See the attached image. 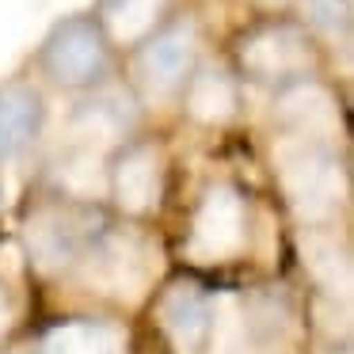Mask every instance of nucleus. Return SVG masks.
Instances as JSON below:
<instances>
[{
	"label": "nucleus",
	"mask_w": 354,
	"mask_h": 354,
	"mask_svg": "<svg viewBox=\"0 0 354 354\" xmlns=\"http://www.w3.org/2000/svg\"><path fill=\"white\" fill-rule=\"evenodd\" d=\"M39 69L62 92H100L115 69V39L95 12H77L50 27L39 46Z\"/></svg>",
	"instance_id": "f257e3e1"
},
{
	"label": "nucleus",
	"mask_w": 354,
	"mask_h": 354,
	"mask_svg": "<svg viewBox=\"0 0 354 354\" xmlns=\"http://www.w3.org/2000/svg\"><path fill=\"white\" fill-rule=\"evenodd\" d=\"M282 191L305 229H328L346 206V171L324 141H297L278 156Z\"/></svg>",
	"instance_id": "f03ea898"
},
{
	"label": "nucleus",
	"mask_w": 354,
	"mask_h": 354,
	"mask_svg": "<svg viewBox=\"0 0 354 354\" xmlns=\"http://www.w3.org/2000/svg\"><path fill=\"white\" fill-rule=\"evenodd\" d=\"M202 65V35L194 16H168L133 42V84L145 100H179Z\"/></svg>",
	"instance_id": "7ed1b4c3"
},
{
	"label": "nucleus",
	"mask_w": 354,
	"mask_h": 354,
	"mask_svg": "<svg viewBox=\"0 0 354 354\" xmlns=\"http://www.w3.org/2000/svg\"><path fill=\"white\" fill-rule=\"evenodd\" d=\"M313 35L293 19H270L236 42L240 77L263 88H278V92L305 84V77L313 73Z\"/></svg>",
	"instance_id": "20e7f679"
},
{
	"label": "nucleus",
	"mask_w": 354,
	"mask_h": 354,
	"mask_svg": "<svg viewBox=\"0 0 354 354\" xmlns=\"http://www.w3.org/2000/svg\"><path fill=\"white\" fill-rule=\"evenodd\" d=\"M103 225H95L84 209L69 206V202H42L39 209H31L24 221V244L31 263L42 274L57 278L69 270L84 267L88 252L95 248V240L103 236Z\"/></svg>",
	"instance_id": "39448f33"
},
{
	"label": "nucleus",
	"mask_w": 354,
	"mask_h": 354,
	"mask_svg": "<svg viewBox=\"0 0 354 354\" xmlns=\"http://www.w3.org/2000/svg\"><path fill=\"white\" fill-rule=\"evenodd\" d=\"M252 244V206L232 183H209L187 225L183 252L194 263H232Z\"/></svg>",
	"instance_id": "423d86ee"
},
{
	"label": "nucleus",
	"mask_w": 354,
	"mask_h": 354,
	"mask_svg": "<svg viewBox=\"0 0 354 354\" xmlns=\"http://www.w3.org/2000/svg\"><path fill=\"white\" fill-rule=\"evenodd\" d=\"M164 153L153 141H122L107 160V198L122 217L145 221L164 202Z\"/></svg>",
	"instance_id": "0eeeda50"
},
{
	"label": "nucleus",
	"mask_w": 354,
	"mask_h": 354,
	"mask_svg": "<svg viewBox=\"0 0 354 354\" xmlns=\"http://www.w3.org/2000/svg\"><path fill=\"white\" fill-rule=\"evenodd\" d=\"M156 320H160L164 335L176 343V351L206 354L217 331V305L206 286H198L194 278H176L164 286L160 301H156Z\"/></svg>",
	"instance_id": "6e6552de"
},
{
	"label": "nucleus",
	"mask_w": 354,
	"mask_h": 354,
	"mask_svg": "<svg viewBox=\"0 0 354 354\" xmlns=\"http://www.w3.org/2000/svg\"><path fill=\"white\" fill-rule=\"evenodd\" d=\"M46 130V100L35 84H0V160L24 156Z\"/></svg>",
	"instance_id": "1a4fd4ad"
},
{
	"label": "nucleus",
	"mask_w": 354,
	"mask_h": 354,
	"mask_svg": "<svg viewBox=\"0 0 354 354\" xmlns=\"http://www.w3.org/2000/svg\"><path fill=\"white\" fill-rule=\"evenodd\" d=\"M130 339L118 320L107 316H73L42 331L35 354H126Z\"/></svg>",
	"instance_id": "9d476101"
},
{
	"label": "nucleus",
	"mask_w": 354,
	"mask_h": 354,
	"mask_svg": "<svg viewBox=\"0 0 354 354\" xmlns=\"http://www.w3.org/2000/svg\"><path fill=\"white\" fill-rule=\"evenodd\" d=\"M301 259L305 270L320 293H328L331 301H346L351 297V282H354V267H351V244L343 236H335V229H305L301 232Z\"/></svg>",
	"instance_id": "9b49d317"
},
{
	"label": "nucleus",
	"mask_w": 354,
	"mask_h": 354,
	"mask_svg": "<svg viewBox=\"0 0 354 354\" xmlns=\"http://www.w3.org/2000/svg\"><path fill=\"white\" fill-rule=\"evenodd\" d=\"M179 103H183V111L198 126H225L229 118H236V111H240V84H236L232 73L198 65L194 77L187 80Z\"/></svg>",
	"instance_id": "f8f14e48"
},
{
	"label": "nucleus",
	"mask_w": 354,
	"mask_h": 354,
	"mask_svg": "<svg viewBox=\"0 0 354 354\" xmlns=\"http://www.w3.org/2000/svg\"><path fill=\"white\" fill-rule=\"evenodd\" d=\"M171 0H100V24L107 27L111 39H130L141 42L153 27H160L168 19Z\"/></svg>",
	"instance_id": "ddd939ff"
},
{
	"label": "nucleus",
	"mask_w": 354,
	"mask_h": 354,
	"mask_svg": "<svg viewBox=\"0 0 354 354\" xmlns=\"http://www.w3.org/2000/svg\"><path fill=\"white\" fill-rule=\"evenodd\" d=\"M301 27L328 42L351 39V0H297Z\"/></svg>",
	"instance_id": "4468645a"
},
{
	"label": "nucleus",
	"mask_w": 354,
	"mask_h": 354,
	"mask_svg": "<svg viewBox=\"0 0 354 354\" xmlns=\"http://www.w3.org/2000/svg\"><path fill=\"white\" fill-rule=\"evenodd\" d=\"M12 324V293H8V286L0 282V331Z\"/></svg>",
	"instance_id": "2eb2a0df"
},
{
	"label": "nucleus",
	"mask_w": 354,
	"mask_h": 354,
	"mask_svg": "<svg viewBox=\"0 0 354 354\" xmlns=\"http://www.w3.org/2000/svg\"><path fill=\"white\" fill-rule=\"evenodd\" d=\"M263 4H286V0H263Z\"/></svg>",
	"instance_id": "dca6fc26"
}]
</instances>
